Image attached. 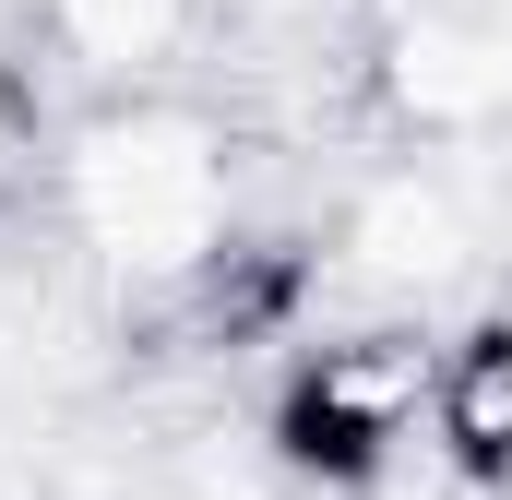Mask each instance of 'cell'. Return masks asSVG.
<instances>
[{
	"label": "cell",
	"instance_id": "6da1fadb",
	"mask_svg": "<svg viewBox=\"0 0 512 500\" xmlns=\"http://www.w3.org/2000/svg\"><path fill=\"white\" fill-rule=\"evenodd\" d=\"M262 429H274L286 477H310V489H382L405 453H429V334L298 346Z\"/></svg>",
	"mask_w": 512,
	"mask_h": 500
},
{
	"label": "cell",
	"instance_id": "7a4b0ae2",
	"mask_svg": "<svg viewBox=\"0 0 512 500\" xmlns=\"http://www.w3.org/2000/svg\"><path fill=\"white\" fill-rule=\"evenodd\" d=\"M429 465L465 489H512V310L429 334Z\"/></svg>",
	"mask_w": 512,
	"mask_h": 500
}]
</instances>
